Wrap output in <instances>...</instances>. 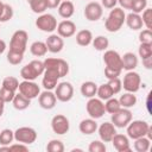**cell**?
Listing matches in <instances>:
<instances>
[{
	"instance_id": "1",
	"label": "cell",
	"mask_w": 152,
	"mask_h": 152,
	"mask_svg": "<svg viewBox=\"0 0 152 152\" xmlns=\"http://www.w3.org/2000/svg\"><path fill=\"white\" fill-rule=\"evenodd\" d=\"M125 18H126V14L124 12L122 8L120 7H114L110 12H109V15L107 17L106 21H104V27L108 32H116L119 31L124 23H125Z\"/></svg>"
},
{
	"instance_id": "2",
	"label": "cell",
	"mask_w": 152,
	"mask_h": 152,
	"mask_svg": "<svg viewBox=\"0 0 152 152\" xmlns=\"http://www.w3.org/2000/svg\"><path fill=\"white\" fill-rule=\"evenodd\" d=\"M126 127H127V135L133 140L141 137H147L148 139H151V127L146 121L134 120L131 121Z\"/></svg>"
},
{
	"instance_id": "3",
	"label": "cell",
	"mask_w": 152,
	"mask_h": 152,
	"mask_svg": "<svg viewBox=\"0 0 152 152\" xmlns=\"http://www.w3.org/2000/svg\"><path fill=\"white\" fill-rule=\"evenodd\" d=\"M43 72H44V63L42 61L34 59L21 68L20 76L26 81H33L38 76L43 75Z\"/></svg>"
},
{
	"instance_id": "4",
	"label": "cell",
	"mask_w": 152,
	"mask_h": 152,
	"mask_svg": "<svg viewBox=\"0 0 152 152\" xmlns=\"http://www.w3.org/2000/svg\"><path fill=\"white\" fill-rule=\"evenodd\" d=\"M27 39H28V34L26 31H24V30L15 31L12 34V38L10 42V50L24 53L26 50V46H27Z\"/></svg>"
},
{
	"instance_id": "5",
	"label": "cell",
	"mask_w": 152,
	"mask_h": 152,
	"mask_svg": "<svg viewBox=\"0 0 152 152\" xmlns=\"http://www.w3.org/2000/svg\"><path fill=\"white\" fill-rule=\"evenodd\" d=\"M122 87L128 93H137L140 89V84H141V78L140 75L133 70L128 71L125 76H124V81L121 82Z\"/></svg>"
},
{
	"instance_id": "6",
	"label": "cell",
	"mask_w": 152,
	"mask_h": 152,
	"mask_svg": "<svg viewBox=\"0 0 152 152\" xmlns=\"http://www.w3.org/2000/svg\"><path fill=\"white\" fill-rule=\"evenodd\" d=\"M87 112L89 114V116L91 119H100L104 115L106 109H104V103L102 102V100L96 99V97H90L86 104Z\"/></svg>"
},
{
	"instance_id": "7",
	"label": "cell",
	"mask_w": 152,
	"mask_h": 152,
	"mask_svg": "<svg viewBox=\"0 0 152 152\" xmlns=\"http://www.w3.org/2000/svg\"><path fill=\"white\" fill-rule=\"evenodd\" d=\"M14 139L18 142H23L25 145H30V144H33L36 141L37 132L32 127H26V126L19 127L14 132Z\"/></svg>"
},
{
	"instance_id": "8",
	"label": "cell",
	"mask_w": 152,
	"mask_h": 152,
	"mask_svg": "<svg viewBox=\"0 0 152 152\" xmlns=\"http://www.w3.org/2000/svg\"><path fill=\"white\" fill-rule=\"evenodd\" d=\"M36 26L43 32H53L57 28V20L50 13H44L36 19Z\"/></svg>"
},
{
	"instance_id": "9",
	"label": "cell",
	"mask_w": 152,
	"mask_h": 152,
	"mask_svg": "<svg viewBox=\"0 0 152 152\" xmlns=\"http://www.w3.org/2000/svg\"><path fill=\"white\" fill-rule=\"evenodd\" d=\"M43 80H42V84L44 87L45 90H52L56 88L58 80L61 78L59 72L56 69L52 68H45L44 72H43Z\"/></svg>"
},
{
	"instance_id": "10",
	"label": "cell",
	"mask_w": 152,
	"mask_h": 152,
	"mask_svg": "<svg viewBox=\"0 0 152 152\" xmlns=\"http://www.w3.org/2000/svg\"><path fill=\"white\" fill-rule=\"evenodd\" d=\"M55 95L58 101L61 102H68L74 96V87L70 82H61L57 83L55 88Z\"/></svg>"
},
{
	"instance_id": "11",
	"label": "cell",
	"mask_w": 152,
	"mask_h": 152,
	"mask_svg": "<svg viewBox=\"0 0 152 152\" xmlns=\"http://www.w3.org/2000/svg\"><path fill=\"white\" fill-rule=\"evenodd\" d=\"M132 121V113L128 108H120L118 112L112 114V124L115 127L124 128Z\"/></svg>"
},
{
	"instance_id": "12",
	"label": "cell",
	"mask_w": 152,
	"mask_h": 152,
	"mask_svg": "<svg viewBox=\"0 0 152 152\" xmlns=\"http://www.w3.org/2000/svg\"><path fill=\"white\" fill-rule=\"evenodd\" d=\"M51 128L58 135H63V134L68 133L69 128H70L69 119L65 115H63V114L55 115L52 118V120H51Z\"/></svg>"
},
{
	"instance_id": "13",
	"label": "cell",
	"mask_w": 152,
	"mask_h": 152,
	"mask_svg": "<svg viewBox=\"0 0 152 152\" xmlns=\"http://www.w3.org/2000/svg\"><path fill=\"white\" fill-rule=\"evenodd\" d=\"M18 89H19V93L20 94H23L24 96H26L30 100L38 97V95L40 94L39 86L37 83H34L33 81H26V80H24L23 82L19 83Z\"/></svg>"
},
{
	"instance_id": "14",
	"label": "cell",
	"mask_w": 152,
	"mask_h": 152,
	"mask_svg": "<svg viewBox=\"0 0 152 152\" xmlns=\"http://www.w3.org/2000/svg\"><path fill=\"white\" fill-rule=\"evenodd\" d=\"M103 14V7L96 1L89 2L84 7V17L89 21H97Z\"/></svg>"
},
{
	"instance_id": "15",
	"label": "cell",
	"mask_w": 152,
	"mask_h": 152,
	"mask_svg": "<svg viewBox=\"0 0 152 152\" xmlns=\"http://www.w3.org/2000/svg\"><path fill=\"white\" fill-rule=\"evenodd\" d=\"M43 63H44V69L45 68L56 69L59 72L61 77L66 76V74L69 72V64L62 58H46Z\"/></svg>"
},
{
	"instance_id": "16",
	"label": "cell",
	"mask_w": 152,
	"mask_h": 152,
	"mask_svg": "<svg viewBox=\"0 0 152 152\" xmlns=\"http://www.w3.org/2000/svg\"><path fill=\"white\" fill-rule=\"evenodd\" d=\"M103 62H104L106 66H109V68H113V69H118V70H122L121 56L115 50H107L104 52V55H103Z\"/></svg>"
},
{
	"instance_id": "17",
	"label": "cell",
	"mask_w": 152,
	"mask_h": 152,
	"mask_svg": "<svg viewBox=\"0 0 152 152\" xmlns=\"http://www.w3.org/2000/svg\"><path fill=\"white\" fill-rule=\"evenodd\" d=\"M99 131V137L103 142H110L113 137L116 134L115 126L112 122H103L97 127Z\"/></svg>"
},
{
	"instance_id": "18",
	"label": "cell",
	"mask_w": 152,
	"mask_h": 152,
	"mask_svg": "<svg viewBox=\"0 0 152 152\" xmlns=\"http://www.w3.org/2000/svg\"><path fill=\"white\" fill-rule=\"evenodd\" d=\"M38 101H39V106L43 109H52L56 106L57 97L51 90H44L38 95Z\"/></svg>"
},
{
	"instance_id": "19",
	"label": "cell",
	"mask_w": 152,
	"mask_h": 152,
	"mask_svg": "<svg viewBox=\"0 0 152 152\" xmlns=\"http://www.w3.org/2000/svg\"><path fill=\"white\" fill-rule=\"evenodd\" d=\"M57 34L61 36L62 38H69L72 37L76 32V25L71 20H63L57 25Z\"/></svg>"
},
{
	"instance_id": "20",
	"label": "cell",
	"mask_w": 152,
	"mask_h": 152,
	"mask_svg": "<svg viewBox=\"0 0 152 152\" xmlns=\"http://www.w3.org/2000/svg\"><path fill=\"white\" fill-rule=\"evenodd\" d=\"M46 48H48V51L52 52V53H58L63 50L64 48V42H63V38L58 34H50L48 38H46Z\"/></svg>"
},
{
	"instance_id": "21",
	"label": "cell",
	"mask_w": 152,
	"mask_h": 152,
	"mask_svg": "<svg viewBox=\"0 0 152 152\" xmlns=\"http://www.w3.org/2000/svg\"><path fill=\"white\" fill-rule=\"evenodd\" d=\"M114 146V148L119 152H129L131 151V146H129V140L126 135L124 134H115L110 141Z\"/></svg>"
},
{
	"instance_id": "22",
	"label": "cell",
	"mask_w": 152,
	"mask_h": 152,
	"mask_svg": "<svg viewBox=\"0 0 152 152\" xmlns=\"http://www.w3.org/2000/svg\"><path fill=\"white\" fill-rule=\"evenodd\" d=\"M121 61H122V69L127 71L134 70L138 65V57L133 52H126L124 56H121Z\"/></svg>"
},
{
	"instance_id": "23",
	"label": "cell",
	"mask_w": 152,
	"mask_h": 152,
	"mask_svg": "<svg viewBox=\"0 0 152 152\" xmlns=\"http://www.w3.org/2000/svg\"><path fill=\"white\" fill-rule=\"evenodd\" d=\"M80 132L86 134V135H90L93 133H95L97 131V124L95 121V119H84L80 122Z\"/></svg>"
},
{
	"instance_id": "24",
	"label": "cell",
	"mask_w": 152,
	"mask_h": 152,
	"mask_svg": "<svg viewBox=\"0 0 152 152\" xmlns=\"http://www.w3.org/2000/svg\"><path fill=\"white\" fill-rule=\"evenodd\" d=\"M125 23L127 24V26L133 30V31H138L140 28H142V20H141V17L138 14V13H129L128 15H126L125 18Z\"/></svg>"
},
{
	"instance_id": "25",
	"label": "cell",
	"mask_w": 152,
	"mask_h": 152,
	"mask_svg": "<svg viewBox=\"0 0 152 152\" xmlns=\"http://www.w3.org/2000/svg\"><path fill=\"white\" fill-rule=\"evenodd\" d=\"M75 12V7L74 4L68 0V1H61L59 6H58V14L64 18V19H69Z\"/></svg>"
},
{
	"instance_id": "26",
	"label": "cell",
	"mask_w": 152,
	"mask_h": 152,
	"mask_svg": "<svg viewBox=\"0 0 152 152\" xmlns=\"http://www.w3.org/2000/svg\"><path fill=\"white\" fill-rule=\"evenodd\" d=\"M93 42V33L89 30H81L76 34V43L81 46H88Z\"/></svg>"
},
{
	"instance_id": "27",
	"label": "cell",
	"mask_w": 152,
	"mask_h": 152,
	"mask_svg": "<svg viewBox=\"0 0 152 152\" xmlns=\"http://www.w3.org/2000/svg\"><path fill=\"white\" fill-rule=\"evenodd\" d=\"M96 91H97V86L91 81H87L81 84V94L84 97H88V99L94 97L96 95Z\"/></svg>"
},
{
	"instance_id": "28",
	"label": "cell",
	"mask_w": 152,
	"mask_h": 152,
	"mask_svg": "<svg viewBox=\"0 0 152 152\" xmlns=\"http://www.w3.org/2000/svg\"><path fill=\"white\" fill-rule=\"evenodd\" d=\"M12 103H13V107H14L17 110H24V109H26V108L30 106L31 100L19 93V94H15V95H14V97H13V100H12Z\"/></svg>"
},
{
	"instance_id": "29",
	"label": "cell",
	"mask_w": 152,
	"mask_h": 152,
	"mask_svg": "<svg viewBox=\"0 0 152 152\" xmlns=\"http://www.w3.org/2000/svg\"><path fill=\"white\" fill-rule=\"evenodd\" d=\"M30 51L33 56L36 57H42V56H45L46 52H48V48H46V44L44 42H33L30 46Z\"/></svg>"
},
{
	"instance_id": "30",
	"label": "cell",
	"mask_w": 152,
	"mask_h": 152,
	"mask_svg": "<svg viewBox=\"0 0 152 152\" xmlns=\"http://www.w3.org/2000/svg\"><path fill=\"white\" fill-rule=\"evenodd\" d=\"M120 106L122 108H131L137 103V96L134 95V93H125L124 95L120 96L119 99Z\"/></svg>"
},
{
	"instance_id": "31",
	"label": "cell",
	"mask_w": 152,
	"mask_h": 152,
	"mask_svg": "<svg viewBox=\"0 0 152 152\" xmlns=\"http://www.w3.org/2000/svg\"><path fill=\"white\" fill-rule=\"evenodd\" d=\"M96 95L99 96L100 100H108L110 97H113L114 93L112 90V88L109 87L108 83H104V84H101L100 87H97V91H96Z\"/></svg>"
},
{
	"instance_id": "32",
	"label": "cell",
	"mask_w": 152,
	"mask_h": 152,
	"mask_svg": "<svg viewBox=\"0 0 152 152\" xmlns=\"http://www.w3.org/2000/svg\"><path fill=\"white\" fill-rule=\"evenodd\" d=\"M151 145V139H148L147 137H141L135 139L134 141V150L138 152H146L148 151Z\"/></svg>"
},
{
	"instance_id": "33",
	"label": "cell",
	"mask_w": 152,
	"mask_h": 152,
	"mask_svg": "<svg viewBox=\"0 0 152 152\" xmlns=\"http://www.w3.org/2000/svg\"><path fill=\"white\" fill-rule=\"evenodd\" d=\"M91 43H93V46L97 51H104L109 46V40L104 36H97V37L93 38V42Z\"/></svg>"
},
{
	"instance_id": "34",
	"label": "cell",
	"mask_w": 152,
	"mask_h": 152,
	"mask_svg": "<svg viewBox=\"0 0 152 152\" xmlns=\"http://www.w3.org/2000/svg\"><path fill=\"white\" fill-rule=\"evenodd\" d=\"M14 139V132L10 128H5L0 132V145H10Z\"/></svg>"
},
{
	"instance_id": "35",
	"label": "cell",
	"mask_w": 152,
	"mask_h": 152,
	"mask_svg": "<svg viewBox=\"0 0 152 152\" xmlns=\"http://www.w3.org/2000/svg\"><path fill=\"white\" fill-rule=\"evenodd\" d=\"M120 108H121L120 102H119V100H116L115 97H110V99L106 100L104 109H106V112H108L109 114H113V113L118 112Z\"/></svg>"
},
{
	"instance_id": "36",
	"label": "cell",
	"mask_w": 152,
	"mask_h": 152,
	"mask_svg": "<svg viewBox=\"0 0 152 152\" xmlns=\"http://www.w3.org/2000/svg\"><path fill=\"white\" fill-rule=\"evenodd\" d=\"M28 4H30L31 10L34 13H44L45 10H48L45 0H30Z\"/></svg>"
},
{
	"instance_id": "37",
	"label": "cell",
	"mask_w": 152,
	"mask_h": 152,
	"mask_svg": "<svg viewBox=\"0 0 152 152\" xmlns=\"http://www.w3.org/2000/svg\"><path fill=\"white\" fill-rule=\"evenodd\" d=\"M23 58H24V53H21V52H17V51L10 50L8 53H7V61L12 65L20 64L23 62Z\"/></svg>"
},
{
	"instance_id": "38",
	"label": "cell",
	"mask_w": 152,
	"mask_h": 152,
	"mask_svg": "<svg viewBox=\"0 0 152 152\" xmlns=\"http://www.w3.org/2000/svg\"><path fill=\"white\" fill-rule=\"evenodd\" d=\"M138 53H139V57H141V59L151 57L152 56V43H140Z\"/></svg>"
},
{
	"instance_id": "39",
	"label": "cell",
	"mask_w": 152,
	"mask_h": 152,
	"mask_svg": "<svg viewBox=\"0 0 152 152\" xmlns=\"http://www.w3.org/2000/svg\"><path fill=\"white\" fill-rule=\"evenodd\" d=\"M46 151L48 152H63L64 151V145L61 140L52 139L48 142L46 145Z\"/></svg>"
},
{
	"instance_id": "40",
	"label": "cell",
	"mask_w": 152,
	"mask_h": 152,
	"mask_svg": "<svg viewBox=\"0 0 152 152\" xmlns=\"http://www.w3.org/2000/svg\"><path fill=\"white\" fill-rule=\"evenodd\" d=\"M2 87L7 88V89H10L12 91H17V89L19 87V81L13 76H7L2 81Z\"/></svg>"
},
{
	"instance_id": "41",
	"label": "cell",
	"mask_w": 152,
	"mask_h": 152,
	"mask_svg": "<svg viewBox=\"0 0 152 152\" xmlns=\"http://www.w3.org/2000/svg\"><path fill=\"white\" fill-rule=\"evenodd\" d=\"M12 17H13V8H12V6H10L8 4H4L2 10L0 12V23L8 21L10 19H12Z\"/></svg>"
},
{
	"instance_id": "42",
	"label": "cell",
	"mask_w": 152,
	"mask_h": 152,
	"mask_svg": "<svg viewBox=\"0 0 152 152\" xmlns=\"http://www.w3.org/2000/svg\"><path fill=\"white\" fill-rule=\"evenodd\" d=\"M147 6V0H132V5H131V10L133 11V13H141Z\"/></svg>"
},
{
	"instance_id": "43",
	"label": "cell",
	"mask_w": 152,
	"mask_h": 152,
	"mask_svg": "<svg viewBox=\"0 0 152 152\" xmlns=\"http://www.w3.org/2000/svg\"><path fill=\"white\" fill-rule=\"evenodd\" d=\"M88 151L89 152H104L106 145L103 144L102 140H93L88 146Z\"/></svg>"
},
{
	"instance_id": "44",
	"label": "cell",
	"mask_w": 152,
	"mask_h": 152,
	"mask_svg": "<svg viewBox=\"0 0 152 152\" xmlns=\"http://www.w3.org/2000/svg\"><path fill=\"white\" fill-rule=\"evenodd\" d=\"M14 95H15V91H12V90H10V89H7V88H5V87H1V89H0V99H1L5 103L12 102Z\"/></svg>"
},
{
	"instance_id": "45",
	"label": "cell",
	"mask_w": 152,
	"mask_h": 152,
	"mask_svg": "<svg viewBox=\"0 0 152 152\" xmlns=\"http://www.w3.org/2000/svg\"><path fill=\"white\" fill-rule=\"evenodd\" d=\"M141 20H142V24L146 26V28L151 30V26H152V8H145L144 10Z\"/></svg>"
},
{
	"instance_id": "46",
	"label": "cell",
	"mask_w": 152,
	"mask_h": 152,
	"mask_svg": "<svg viewBox=\"0 0 152 152\" xmlns=\"http://www.w3.org/2000/svg\"><path fill=\"white\" fill-rule=\"evenodd\" d=\"M108 84H109V87L112 88V90H113L114 94L120 93V90L122 89V83H121V80H120L119 77L108 80Z\"/></svg>"
},
{
	"instance_id": "47",
	"label": "cell",
	"mask_w": 152,
	"mask_h": 152,
	"mask_svg": "<svg viewBox=\"0 0 152 152\" xmlns=\"http://www.w3.org/2000/svg\"><path fill=\"white\" fill-rule=\"evenodd\" d=\"M139 40H140V43H152V32H151V30L145 28V30L140 31Z\"/></svg>"
},
{
	"instance_id": "48",
	"label": "cell",
	"mask_w": 152,
	"mask_h": 152,
	"mask_svg": "<svg viewBox=\"0 0 152 152\" xmlns=\"http://www.w3.org/2000/svg\"><path fill=\"white\" fill-rule=\"evenodd\" d=\"M120 74H121V70L113 69V68H109V66H106V68H104V76H106L108 80L116 78V77L120 76Z\"/></svg>"
},
{
	"instance_id": "49",
	"label": "cell",
	"mask_w": 152,
	"mask_h": 152,
	"mask_svg": "<svg viewBox=\"0 0 152 152\" xmlns=\"http://www.w3.org/2000/svg\"><path fill=\"white\" fill-rule=\"evenodd\" d=\"M15 151H23V152H26L28 151V147L23 144V142H19V144H13L10 146V152H15Z\"/></svg>"
},
{
	"instance_id": "50",
	"label": "cell",
	"mask_w": 152,
	"mask_h": 152,
	"mask_svg": "<svg viewBox=\"0 0 152 152\" xmlns=\"http://www.w3.org/2000/svg\"><path fill=\"white\" fill-rule=\"evenodd\" d=\"M118 4V0H101V6L104 8H114Z\"/></svg>"
},
{
	"instance_id": "51",
	"label": "cell",
	"mask_w": 152,
	"mask_h": 152,
	"mask_svg": "<svg viewBox=\"0 0 152 152\" xmlns=\"http://www.w3.org/2000/svg\"><path fill=\"white\" fill-rule=\"evenodd\" d=\"M45 2H46L48 8H56L59 6L61 0H45Z\"/></svg>"
},
{
	"instance_id": "52",
	"label": "cell",
	"mask_w": 152,
	"mask_h": 152,
	"mask_svg": "<svg viewBox=\"0 0 152 152\" xmlns=\"http://www.w3.org/2000/svg\"><path fill=\"white\" fill-rule=\"evenodd\" d=\"M118 2L120 4V6L125 10H131V5H132V0H118Z\"/></svg>"
},
{
	"instance_id": "53",
	"label": "cell",
	"mask_w": 152,
	"mask_h": 152,
	"mask_svg": "<svg viewBox=\"0 0 152 152\" xmlns=\"http://www.w3.org/2000/svg\"><path fill=\"white\" fill-rule=\"evenodd\" d=\"M142 65L146 68V69H152V56L151 57H147V58H142Z\"/></svg>"
},
{
	"instance_id": "54",
	"label": "cell",
	"mask_w": 152,
	"mask_h": 152,
	"mask_svg": "<svg viewBox=\"0 0 152 152\" xmlns=\"http://www.w3.org/2000/svg\"><path fill=\"white\" fill-rule=\"evenodd\" d=\"M146 109L148 113H151V91L147 94V97H146Z\"/></svg>"
},
{
	"instance_id": "55",
	"label": "cell",
	"mask_w": 152,
	"mask_h": 152,
	"mask_svg": "<svg viewBox=\"0 0 152 152\" xmlns=\"http://www.w3.org/2000/svg\"><path fill=\"white\" fill-rule=\"evenodd\" d=\"M5 50H6V43H5V40L0 39V55L4 53Z\"/></svg>"
},
{
	"instance_id": "56",
	"label": "cell",
	"mask_w": 152,
	"mask_h": 152,
	"mask_svg": "<svg viewBox=\"0 0 152 152\" xmlns=\"http://www.w3.org/2000/svg\"><path fill=\"white\" fill-rule=\"evenodd\" d=\"M4 109H5V102L0 99V116L4 114Z\"/></svg>"
},
{
	"instance_id": "57",
	"label": "cell",
	"mask_w": 152,
	"mask_h": 152,
	"mask_svg": "<svg viewBox=\"0 0 152 152\" xmlns=\"http://www.w3.org/2000/svg\"><path fill=\"white\" fill-rule=\"evenodd\" d=\"M2 6H4V2L0 1V12H1V10H2Z\"/></svg>"
},
{
	"instance_id": "58",
	"label": "cell",
	"mask_w": 152,
	"mask_h": 152,
	"mask_svg": "<svg viewBox=\"0 0 152 152\" xmlns=\"http://www.w3.org/2000/svg\"><path fill=\"white\" fill-rule=\"evenodd\" d=\"M61 1H68V0H61Z\"/></svg>"
},
{
	"instance_id": "59",
	"label": "cell",
	"mask_w": 152,
	"mask_h": 152,
	"mask_svg": "<svg viewBox=\"0 0 152 152\" xmlns=\"http://www.w3.org/2000/svg\"><path fill=\"white\" fill-rule=\"evenodd\" d=\"M27 1H30V0H27Z\"/></svg>"
}]
</instances>
